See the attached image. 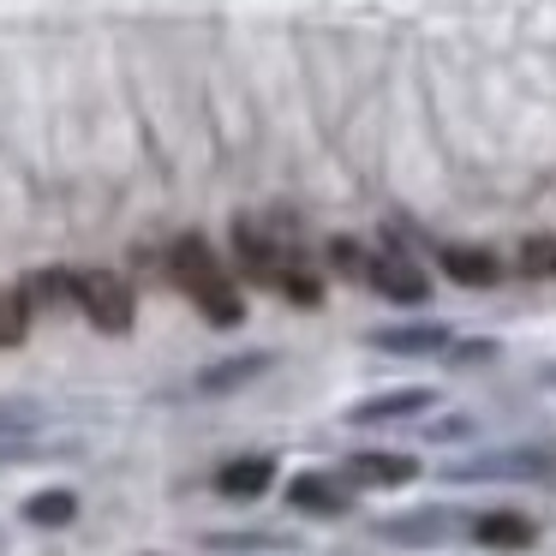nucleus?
Masks as SVG:
<instances>
[{"label": "nucleus", "mask_w": 556, "mask_h": 556, "mask_svg": "<svg viewBox=\"0 0 556 556\" xmlns=\"http://www.w3.org/2000/svg\"><path fill=\"white\" fill-rule=\"evenodd\" d=\"M168 264H174V281H180V293L198 305V312L210 317V324H222V329H233L245 317V300H240V288H233V276L222 269V257L210 252L198 233H186V240H174V252H168Z\"/></svg>", "instance_id": "nucleus-1"}, {"label": "nucleus", "mask_w": 556, "mask_h": 556, "mask_svg": "<svg viewBox=\"0 0 556 556\" xmlns=\"http://www.w3.org/2000/svg\"><path fill=\"white\" fill-rule=\"evenodd\" d=\"M78 312L102 329V336H126L132 329V288L114 269H85L78 276Z\"/></svg>", "instance_id": "nucleus-2"}, {"label": "nucleus", "mask_w": 556, "mask_h": 556, "mask_svg": "<svg viewBox=\"0 0 556 556\" xmlns=\"http://www.w3.org/2000/svg\"><path fill=\"white\" fill-rule=\"evenodd\" d=\"M556 460L544 448H520V455H479L448 467V479H551Z\"/></svg>", "instance_id": "nucleus-3"}, {"label": "nucleus", "mask_w": 556, "mask_h": 556, "mask_svg": "<svg viewBox=\"0 0 556 556\" xmlns=\"http://www.w3.org/2000/svg\"><path fill=\"white\" fill-rule=\"evenodd\" d=\"M371 288L383 293V300H401V305L431 300V281H425V269H419V264H407L401 252H383V257L371 264Z\"/></svg>", "instance_id": "nucleus-4"}, {"label": "nucleus", "mask_w": 556, "mask_h": 556, "mask_svg": "<svg viewBox=\"0 0 556 556\" xmlns=\"http://www.w3.org/2000/svg\"><path fill=\"white\" fill-rule=\"evenodd\" d=\"M341 479L365 484V491H395V484L419 479V460L413 455H353L348 467H341Z\"/></svg>", "instance_id": "nucleus-5"}, {"label": "nucleus", "mask_w": 556, "mask_h": 556, "mask_svg": "<svg viewBox=\"0 0 556 556\" xmlns=\"http://www.w3.org/2000/svg\"><path fill=\"white\" fill-rule=\"evenodd\" d=\"M288 503L305 508V515H348L353 491H348V479H329V472H300L288 484Z\"/></svg>", "instance_id": "nucleus-6"}, {"label": "nucleus", "mask_w": 556, "mask_h": 556, "mask_svg": "<svg viewBox=\"0 0 556 556\" xmlns=\"http://www.w3.org/2000/svg\"><path fill=\"white\" fill-rule=\"evenodd\" d=\"M269 484H276V460L269 455H245V460H228V467L216 472V491L233 496V503H252V496H264Z\"/></svg>", "instance_id": "nucleus-7"}, {"label": "nucleus", "mask_w": 556, "mask_h": 556, "mask_svg": "<svg viewBox=\"0 0 556 556\" xmlns=\"http://www.w3.org/2000/svg\"><path fill=\"white\" fill-rule=\"evenodd\" d=\"M472 539L491 544V551H527V544L539 539V527H532L527 515H515V508H491V515L472 520Z\"/></svg>", "instance_id": "nucleus-8"}, {"label": "nucleus", "mask_w": 556, "mask_h": 556, "mask_svg": "<svg viewBox=\"0 0 556 556\" xmlns=\"http://www.w3.org/2000/svg\"><path fill=\"white\" fill-rule=\"evenodd\" d=\"M431 407V389H395V395H371L348 413L353 425H389V419H413V413Z\"/></svg>", "instance_id": "nucleus-9"}, {"label": "nucleus", "mask_w": 556, "mask_h": 556, "mask_svg": "<svg viewBox=\"0 0 556 556\" xmlns=\"http://www.w3.org/2000/svg\"><path fill=\"white\" fill-rule=\"evenodd\" d=\"M437 264H443V276L460 281V288H491L496 281V257L479 252V245H443Z\"/></svg>", "instance_id": "nucleus-10"}, {"label": "nucleus", "mask_w": 556, "mask_h": 556, "mask_svg": "<svg viewBox=\"0 0 556 556\" xmlns=\"http://www.w3.org/2000/svg\"><path fill=\"white\" fill-rule=\"evenodd\" d=\"M448 341H455L448 324H407V329H377L371 348H383V353H443Z\"/></svg>", "instance_id": "nucleus-11"}, {"label": "nucleus", "mask_w": 556, "mask_h": 556, "mask_svg": "<svg viewBox=\"0 0 556 556\" xmlns=\"http://www.w3.org/2000/svg\"><path fill=\"white\" fill-rule=\"evenodd\" d=\"M257 371H269V353H240V359H222L198 377V395H228V389L252 383Z\"/></svg>", "instance_id": "nucleus-12"}, {"label": "nucleus", "mask_w": 556, "mask_h": 556, "mask_svg": "<svg viewBox=\"0 0 556 556\" xmlns=\"http://www.w3.org/2000/svg\"><path fill=\"white\" fill-rule=\"evenodd\" d=\"M18 293L30 300V312H54V305L78 300V276H66V269H37V276H25Z\"/></svg>", "instance_id": "nucleus-13"}, {"label": "nucleus", "mask_w": 556, "mask_h": 556, "mask_svg": "<svg viewBox=\"0 0 556 556\" xmlns=\"http://www.w3.org/2000/svg\"><path fill=\"white\" fill-rule=\"evenodd\" d=\"M448 520L455 515H437V508H425V515H401L383 527V539H401V544H437L448 532Z\"/></svg>", "instance_id": "nucleus-14"}, {"label": "nucleus", "mask_w": 556, "mask_h": 556, "mask_svg": "<svg viewBox=\"0 0 556 556\" xmlns=\"http://www.w3.org/2000/svg\"><path fill=\"white\" fill-rule=\"evenodd\" d=\"M78 515V496L73 491H37L25 503V520L30 527H66V520Z\"/></svg>", "instance_id": "nucleus-15"}, {"label": "nucleus", "mask_w": 556, "mask_h": 556, "mask_svg": "<svg viewBox=\"0 0 556 556\" xmlns=\"http://www.w3.org/2000/svg\"><path fill=\"white\" fill-rule=\"evenodd\" d=\"M30 324V300L25 293H0V348H18Z\"/></svg>", "instance_id": "nucleus-16"}, {"label": "nucleus", "mask_w": 556, "mask_h": 556, "mask_svg": "<svg viewBox=\"0 0 556 556\" xmlns=\"http://www.w3.org/2000/svg\"><path fill=\"white\" fill-rule=\"evenodd\" d=\"M269 288H276V293H288L293 305H317V300H324V288H317V276H312V269H300V264H288L276 281H269Z\"/></svg>", "instance_id": "nucleus-17"}, {"label": "nucleus", "mask_w": 556, "mask_h": 556, "mask_svg": "<svg viewBox=\"0 0 556 556\" xmlns=\"http://www.w3.org/2000/svg\"><path fill=\"white\" fill-rule=\"evenodd\" d=\"M520 276L551 281L556 276V240H527V245H520Z\"/></svg>", "instance_id": "nucleus-18"}, {"label": "nucleus", "mask_w": 556, "mask_h": 556, "mask_svg": "<svg viewBox=\"0 0 556 556\" xmlns=\"http://www.w3.org/2000/svg\"><path fill=\"white\" fill-rule=\"evenodd\" d=\"M329 264H336L341 276H353V281H365V288H371V264H377V257H365L353 240H336V245H329Z\"/></svg>", "instance_id": "nucleus-19"}, {"label": "nucleus", "mask_w": 556, "mask_h": 556, "mask_svg": "<svg viewBox=\"0 0 556 556\" xmlns=\"http://www.w3.org/2000/svg\"><path fill=\"white\" fill-rule=\"evenodd\" d=\"M37 419H42V413L25 407V401H0V443H13V437L37 431Z\"/></svg>", "instance_id": "nucleus-20"}, {"label": "nucleus", "mask_w": 556, "mask_h": 556, "mask_svg": "<svg viewBox=\"0 0 556 556\" xmlns=\"http://www.w3.org/2000/svg\"><path fill=\"white\" fill-rule=\"evenodd\" d=\"M551 383H556V371H551Z\"/></svg>", "instance_id": "nucleus-21"}]
</instances>
